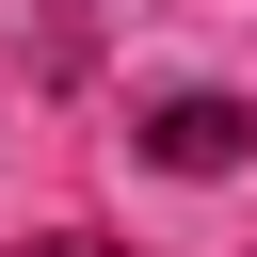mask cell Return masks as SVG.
Instances as JSON below:
<instances>
[{"label":"cell","mask_w":257,"mask_h":257,"mask_svg":"<svg viewBox=\"0 0 257 257\" xmlns=\"http://www.w3.org/2000/svg\"><path fill=\"white\" fill-rule=\"evenodd\" d=\"M241 145H257V96H209V80L193 96H145V161L161 177H225Z\"/></svg>","instance_id":"obj_1"},{"label":"cell","mask_w":257,"mask_h":257,"mask_svg":"<svg viewBox=\"0 0 257 257\" xmlns=\"http://www.w3.org/2000/svg\"><path fill=\"white\" fill-rule=\"evenodd\" d=\"M16 257H128V241H96V225H48V241H16Z\"/></svg>","instance_id":"obj_2"}]
</instances>
